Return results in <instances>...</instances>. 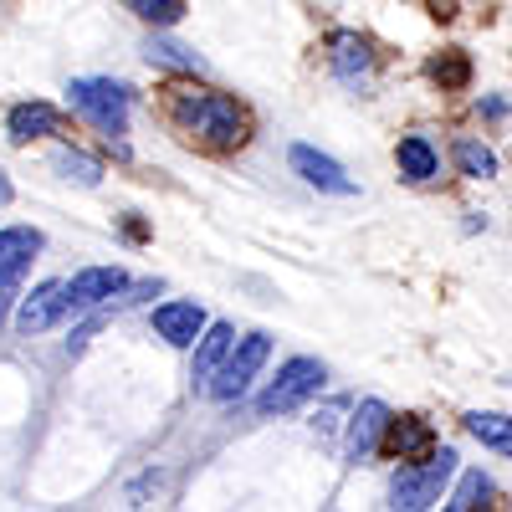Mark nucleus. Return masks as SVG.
<instances>
[{"mask_svg": "<svg viewBox=\"0 0 512 512\" xmlns=\"http://www.w3.org/2000/svg\"><path fill=\"white\" fill-rule=\"evenodd\" d=\"M16 297H21V272H6V277H0V323L11 318V308H16Z\"/></svg>", "mask_w": 512, "mask_h": 512, "instance_id": "b1692460", "label": "nucleus"}, {"mask_svg": "<svg viewBox=\"0 0 512 512\" xmlns=\"http://www.w3.org/2000/svg\"><path fill=\"white\" fill-rule=\"evenodd\" d=\"M431 77L441 82V88H466V77H472V62H466L461 52H441L431 62Z\"/></svg>", "mask_w": 512, "mask_h": 512, "instance_id": "5701e85b", "label": "nucleus"}, {"mask_svg": "<svg viewBox=\"0 0 512 512\" xmlns=\"http://www.w3.org/2000/svg\"><path fill=\"white\" fill-rule=\"evenodd\" d=\"M128 287V272L123 267H88L67 282V308H98V303H113V297Z\"/></svg>", "mask_w": 512, "mask_h": 512, "instance_id": "6e6552de", "label": "nucleus"}, {"mask_svg": "<svg viewBox=\"0 0 512 512\" xmlns=\"http://www.w3.org/2000/svg\"><path fill=\"white\" fill-rule=\"evenodd\" d=\"M149 62L175 67V72H205V62H200L190 47H180V41H164V36H154V41H149Z\"/></svg>", "mask_w": 512, "mask_h": 512, "instance_id": "412c9836", "label": "nucleus"}, {"mask_svg": "<svg viewBox=\"0 0 512 512\" xmlns=\"http://www.w3.org/2000/svg\"><path fill=\"white\" fill-rule=\"evenodd\" d=\"M456 451L451 446H441L436 456H425L420 466H400V477H395V487H390V507H405V512H425V507H436L441 502V492H446V482L456 477Z\"/></svg>", "mask_w": 512, "mask_h": 512, "instance_id": "7ed1b4c3", "label": "nucleus"}, {"mask_svg": "<svg viewBox=\"0 0 512 512\" xmlns=\"http://www.w3.org/2000/svg\"><path fill=\"white\" fill-rule=\"evenodd\" d=\"M67 98L108 144H123V134H128V88H118L113 77H72Z\"/></svg>", "mask_w": 512, "mask_h": 512, "instance_id": "f03ea898", "label": "nucleus"}, {"mask_svg": "<svg viewBox=\"0 0 512 512\" xmlns=\"http://www.w3.org/2000/svg\"><path fill=\"white\" fill-rule=\"evenodd\" d=\"M292 169L303 175V185H313V190H328V195H354V180L344 175V164L338 159H328V154H318V149H308V144H292Z\"/></svg>", "mask_w": 512, "mask_h": 512, "instance_id": "0eeeda50", "label": "nucleus"}, {"mask_svg": "<svg viewBox=\"0 0 512 512\" xmlns=\"http://www.w3.org/2000/svg\"><path fill=\"white\" fill-rule=\"evenodd\" d=\"M164 113L190 144H200L210 154H231L251 139V113L231 93H210V88H185V82H175V88L164 93Z\"/></svg>", "mask_w": 512, "mask_h": 512, "instance_id": "f257e3e1", "label": "nucleus"}, {"mask_svg": "<svg viewBox=\"0 0 512 512\" xmlns=\"http://www.w3.org/2000/svg\"><path fill=\"white\" fill-rule=\"evenodd\" d=\"M267 354H272V338L267 333H246V338H236L231 344V354L216 364V374L205 379V390H210V400H221V405H236L246 390H251V379H256V369L267 364Z\"/></svg>", "mask_w": 512, "mask_h": 512, "instance_id": "20e7f679", "label": "nucleus"}, {"mask_svg": "<svg viewBox=\"0 0 512 512\" xmlns=\"http://www.w3.org/2000/svg\"><path fill=\"white\" fill-rule=\"evenodd\" d=\"M52 169H57L67 185H82V190H98L103 185V164L88 159V154H77V149H57L52 154Z\"/></svg>", "mask_w": 512, "mask_h": 512, "instance_id": "a211bd4d", "label": "nucleus"}, {"mask_svg": "<svg viewBox=\"0 0 512 512\" xmlns=\"http://www.w3.org/2000/svg\"><path fill=\"white\" fill-rule=\"evenodd\" d=\"M400 175L405 180H415V185H425V180H436V169H441V159H436V149L425 144L420 134H410V139H400Z\"/></svg>", "mask_w": 512, "mask_h": 512, "instance_id": "dca6fc26", "label": "nucleus"}, {"mask_svg": "<svg viewBox=\"0 0 512 512\" xmlns=\"http://www.w3.org/2000/svg\"><path fill=\"white\" fill-rule=\"evenodd\" d=\"M67 313V282H41L36 292H21V313H16V328L31 338V333H47L52 323H62Z\"/></svg>", "mask_w": 512, "mask_h": 512, "instance_id": "423d86ee", "label": "nucleus"}, {"mask_svg": "<svg viewBox=\"0 0 512 512\" xmlns=\"http://www.w3.org/2000/svg\"><path fill=\"white\" fill-rule=\"evenodd\" d=\"M492 497V477L487 472H461V482H456V492L446 497V507L451 512H472V507H482Z\"/></svg>", "mask_w": 512, "mask_h": 512, "instance_id": "aec40b11", "label": "nucleus"}, {"mask_svg": "<svg viewBox=\"0 0 512 512\" xmlns=\"http://www.w3.org/2000/svg\"><path fill=\"white\" fill-rule=\"evenodd\" d=\"M41 246H47V236H41L36 226H6V231H0V277H6V272H26L41 256Z\"/></svg>", "mask_w": 512, "mask_h": 512, "instance_id": "4468645a", "label": "nucleus"}, {"mask_svg": "<svg viewBox=\"0 0 512 512\" xmlns=\"http://www.w3.org/2000/svg\"><path fill=\"white\" fill-rule=\"evenodd\" d=\"M123 11H134L139 21H149V26H175L180 16H185V0H123Z\"/></svg>", "mask_w": 512, "mask_h": 512, "instance_id": "4be33fe9", "label": "nucleus"}, {"mask_svg": "<svg viewBox=\"0 0 512 512\" xmlns=\"http://www.w3.org/2000/svg\"><path fill=\"white\" fill-rule=\"evenodd\" d=\"M451 154H456V169H461L466 180H492L497 175V154L482 139H456Z\"/></svg>", "mask_w": 512, "mask_h": 512, "instance_id": "6ab92c4d", "label": "nucleus"}, {"mask_svg": "<svg viewBox=\"0 0 512 512\" xmlns=\"http://www.w3.org/2000/svg\"><path fill=\"white\" fill-rule=\"evenodd\" d=\"M205 308L200 303H159L154 308V333L164 338V344H175V349H190L195 338L205 333Z\"/></svg>", "mask_w": 512, "mask_h": 512, "instance_id": "1a4fd4ad", "label": "nucleus"}, {"mask_svg": "<svg viewBox=\"0 0 512 512\" xmlns=\"http://www.w3.org/2000/svg\"><path fill=\"white\" fill-rule=\"evenodd\" d=\"M384 425H390V405H384V400H364V405L354 410V420H349V436H344V456H349V461H364V456H369V451L379 446Z\"/></svg>", "mask_w": 512, "mask_h": 512, "instance_id": "9b49d317", "label": "nucleus"}, {"mask_svg": "<svg viewBox=\"0 0 512 512\" xmlns=\"http://www.w3.org/2000/svg\"><path fill=\"white\" fill-rule=\"evenodd\" d=\"M466 431H472L482 446L512 456V420H507V415H497V410H472V415H466Z\"/></svg>", "mask_w": 512, "mask_h": 512, "instance_id": "f3484780", "label": "nucleus"}, {"mask_svg": "<svg viewBox=\"0 0 512 512\" xmlns=\"http://www.w3.org/2000/svg\"><path fill=\"white\" fill-rule=\"evenodd\" d=\"M6 134H11V144L52 139V134H62V113L52 103H16L11 118H6Z\"/></svg>", "mask_w": 512, "mask_h": 512, "instance_id": "f8f14e48", "label": "nucleus"}, {"mask_svg": "<svg viewBox=\"0 0 512 512\" xmlns=\"http://www.w3.org/2000/svg\"><path fill=\"white\" fill-rule=\"evenodd\" d=\"M323 379H328V369L318 359H287L277 369V379L267 384L262 395H256V410H262V415H287V410H297L303 400H313L323 390Z\"/></svg>", "mask_w": 512, "mask_h": 512, "instance_id": "39448f33", "label": "nucleus"}, {"mask_svg": "<svg viewBox=\"0 0 512 512\" xmlns=\"http://www.w3.org/2000/svg\"><path fill=\"white\" fill-rule=\"evenodd\" d=\"M328 62L344 82H364L374 72V47L359 36V31H333L328 36Z\"/></svg>", "mask_w": 512, "mask_h": 512, "instance_id": "9d476101", "label": "nucleus"}, {"mask_svg": "<svg viewBox=\"0 0 512 512\" xmlns=\"http://www.w3.org/2000/svg\"><path fill=\"white\" fill-rule=\"evenodd\" d=\"M431 441H436V431L420 415H400V420L390 415V425H384V446H390V456H400V461L425 456V451H431Z\"/></svg>", "mask_w": 512, "mask_h": 512, "instance_id": "ddd939ff", "label": "nucleus"}, {"mask_svg": "<svg viewBox=\"0 0 512 512\" xmlns=\"http://www.w3.org/2000/svg\"><path fill=\"white\" fill-rule=\"evenodd\" d=\"M231 344H236V328L231 323H205V333L195 338V369L190 374L205 384L210 374H216V364L231 354Z\"/></svg>", "mask_w": 512, "mask_h": 512, "instance_id": "2eb2a0df", "label": "nucleus"}, {"mask_svg": "<svg viewBox=\"0 0 512 512\" xmlns=\"http://www.w3.org/2000/svg\"><path fill=\"white\" fill-rule=\"evenodd\" d=\"M0 200H11V180L6 175H0Z\"/></svg>", "mask_w": 512, "mask_h": 512, "instance_id": "393cba45", "label": "nucleus"}]
</instances>
